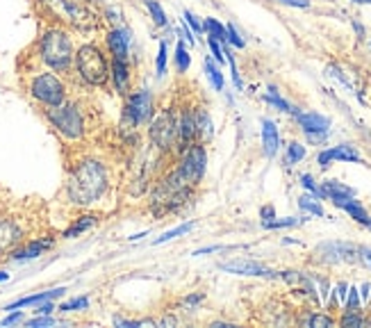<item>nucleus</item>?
<instances>
[{
  "label": "nucleus",
  "mask_w": 371,
  "mask_h": 328,
  "mask_svg": "<svg viewBox=\"0 0 371 328\" xmlns=\"http://www.w3.org/2000/svg\"><path fill=\"white\" fill-rule=\"evenodd\" d=\"M365 319L358 315V310H346V315L342 317V326H362Z\"/></svg>",
  "instance_id": "nucleus-41"
},
{
  "label": "nucleus",
  "mask_w": 371,
  "mask_h": 328,
  "mask_svg": "<svg viewBox=\"0 0 371 328\" xmlns=\"http://www.w3.org/2000/svg\"><path fill=\"white\" fill-rule=\"evenodd\" d=\"M274 217H276L274 208H262V219H265V221H271Z\"/></svg>",
  "instance_id": "nucleus-51"
},
{
  "label": "nucleus",
  "mask_w": 371,
  "mask_h": 328,
  "mask_svg": "<svg viewBox=\"0 0 371 328\" xmlns=\"http://www.w3.org/2000/svg\"><path fill=\"white\" fill-rule=\"evenodd\" d=\"M369 290H371V287H369V283H365V285H362V297H369Z\"/></svg>",
  "instance_id": "nucleus-54"
},
{
  "label": "nucleus",
  "mask_w": 371,
  "mask_h": 328,
  "mask_svg": "<svg viewBox=\"0 0 371 328\" xmlns=\"http://www.w3.org/2000/svg\"><path fill=\"white\" fill-rule=\"evenodd\" d=\"M353 28H356V32H358V35H360V39H362V37H365V28H362L358 21H353Z\"/></svg>",
  "instance_id": "nucleus-53"
},
{
  "label": "nucleus",
  "mask_w": 371,
  "mask_h": 328,
  "mask_svg": "<svg viewBox=\"0 0 371 328\" xmlns=\"http://www.w3.org/2000/svg\"><path fill=\"white\" fill-rule=\"evenodd\" d=\"M321 190H324V194H326L328 199H331L335 205H337V203H342V201H346V199H353V196H356V190H353V187L344 185V183H337V180H326Z\"/></svg>",
  "instance_id": "nucleus-19"
},
{
  "label": "nucleus",
  "mask_w": 371,
  "mask_h": 328,
  "mask_svg": "<svg viewBox=\"0 0 371 328\" xmlns=\"http://www.w3.org/2000/svg\"><path fill=\"white\" fill-rule=\"evenodd\" d=\"M280 5H287V7H299V10H308L310 7V0H276Z\"/></svg>",
  "instance_id": "nucleus-44"
},
{
  "label": "nucleus",
  "mask_w": 371,
  "mask_h": 328,
  "mask_svg": "<svg viewBox=\"0 0 371 328\" xmlns=\"http://www.w3.org/2000/svg\"><path fill=\"white\" fill-rule=\"evenodd\" d=\"M219 267L228 274H239V276H276V272H271L269 267L253 260H230V262H221Z\"/></svg>",
  "instance_id": "nucleus-13"
},
{
  "label": "nucleus",
  "mask_w": 371,
  "mask_h": 328,
  "mask_svg": "<svg viewBox=\"0 0 371 328\" xmlns=\"http://www.w3.org/2000/svg\"><path fill=\"white\" fill-rule=\"evenodd\" d=\"M39 60L55 73H69L76 60L71 32L62 26H48L39 37Z\"/></svg>",
  "instance_id": "nucleus-2"
},
{
  "label": "nucleus",
  "mask_w": 371,
  "mask_h": 328,
  "mask_svg": "<svg viewBox=\"0 0 371 328\" xmlns=\"http://www.w3.org/2000/svg\"><path fill=\"white\" fill-rule=\"evenodd\" d=\"M105 48L110 60H130V51H133V32L126 26H114L107 30L105 35Z\"/></svg>",
  "instance_id": "nucleus-9"
},
{
  "label": "nucleus",
  "mask_w": 371,
  "mask_h": 328,
  "mask_svg": "<svg viewBox=\"0 0 371 328\" xmlns=\"http://www.w3.org/2000/svg\"><path fill=\"white\" fill-rule=\"evenodd\" d=\"M189 231H194V221H187V224H180L178 228H171V231L162 233L160 237H155V240H153V246L164 244V242H171V240H176V237H180V235H187Z\"/></svg>",
  "instance_id": "nucleus-26"
},
{
  "label": "nucleus",
  "mask_w": 371,
  "mask_h": 328,
  "mask_svg": "<svg viewBox=\"0 0 371 328\" xmlns=\"http://www.w3.org/2000/svg\"><path fill=\"white\" fill-rule=\"evenodd\" d=\"M28 89H30V96L35 98L37 103L44 105V108H57V105H62L67 101V85H64V80L51 69L32 76Z\"/></svg>",
  "instance_id": "nucleus-4"
},
{
  "label": "nucleus",
  "mask_w": 371,
  "mask_h": 328,
  "mask_svg": "<svg viewBox=\"0 0 371 328\" xmlns=\"http://www.w3.org/2000/svg\"><path fill=\"white\" fill-rule=\"evenodd\" d=\"M346 299L344 301V306L346 310H360V294H358V287H349V294H346Z\"/></svg>",
  "instance_id": "nucleus-39"
},
{
  "label": "nucleus",
  "mask_w": 371,
  "mask_h": 328,
  "mask_svg": "<svg viewBox=\"0 0 371 328\" xmlns=\"http://www.w3.org/2000/svg\"><path fill=\"white\" fill-rule=\"evenodd\" d=\"M208 48H210V53L214 57V62H219V64H224L226 62V53H224V44H221L219 39H214L208 35Z\"/></svg>",
  "instance_id": "nucleus-34"
},
{
  "label": "nucleus",
  "mask_w": 371,
  "mask_h": 328,
  "mask_svg": "<svg viewBox=\"0 0 371 328\" xmlns=\"http://www.w3.org/2000/svg\"><path fill=\"white\" fill-rule=\"evenodd\" d=\"M362 253H365V258L369 260V265H371V249H362Z\"/></svg>",
  "instance_id": "nucleus-55"
},
{
  "label": "nucleus",
  "mask_w": 371,
  "mask_h": 328,
  "mask_svg": "<svg viewBox=\"0 0 371 328\" xmlns=\"http://www.w3.org/2000/svg\"><path fill=\"white\" fill-rule=\"evenodd\" d=\"M205 73H208V80L214 87V92H224V87H226L224 73H221V69L212 62V57H205Z\"/></svg>",
  "instance_id": "nucleus-22"
},
{
  "label": "nucleus",
  "mask_w": 371,
  "mask_h": 328,
  "mask_svg": "<svg viewBox=\"0 0 371 328\" xmlns=\"http://www.w3.org/2000/svg\"><path fill=\"white\" fill-rule=\"evenodd\" d=\"M201 301H203V294H196V297L192 294V297H187V303H189V306H196V303H201Z\"/></svg>",
  "instance_id": "nucleus-52"
},
{
  "label": "nucleus",
  "mask_w": 371,
  "mask_h": 328,
  "mask_svg": "<svg viewBox=\"0 0 371 328\" xmlns=\"http://www.w3.org/2000/svg\"><path fill=\"white\" fill-rule=\"evenodd\" d=\"M346 294H349V285H346V283H340V285L335 287V299L340 301V303L346 301Z\"/></svg>",
  "instance_id": "nucleus-46"
},
{
  "label": "nucleus",
  "mask_w": 371,
  "mask_h": 328,
  "mask_svg": "<svg viewBox=\"0 0 371 328\" xmlns=\"http://www.w3.org/2000/svg\"><path fill=\"white\" fill-rule=\"evenodd\" d=\"M224 246H205V249L194 251V256H205V253H214V251H221Z\"/></svg>",
  "instance_id": "nucleus-50"
},
{
  "label": "nucleus",
  "mask_w": 371,
  "mask_h": 328,
  "mask_svg": "<svg viewBox=\"0 0 371 328\" xmlns=\"http://www.w3.org/2000/svg\"><path fill=\"white\" fill-rule=\"evenodd\" d=\"M262 144H265L267 158H274V155L278 153V146H280L278 128H276V123L269 121V119L262 121Z\"/></svg>",
  "instance_id": "nucleus-20"
},
{
  "label": "nucleus",
  "mask_w": 371,
  "mask_h": 328,
  "mask_svg": "<svg viewBox=\"0 0 371 328\" xmlns=\"http://www.w3.org/2000/svg\"><path fill=\"white\" fill-rule=\"evenodd\" d=\"M337 208H344L353 219L360 221V224H369V221H371L369 215H367V210L362 208L358 201H353V199H346V201H342V203H337Z\"/></svg>",
  "instance_id": "nucleus-24"
},
{
  "label": "nucleus",
  "mask_w": 371,
  "mask_h": 328,
  "mask_svg": "<svg viewBox=\"0 0 371 328\" xmlns=\"http://www.w3.org/2000/svg\"><path fill=\"white\" fill-rule=\"evenodd\" d=\"M53 313V303L51 301H44V303H39V308H37V315H51Z\"/></svg>",
  "instance_id": "nucleus-47"
},
{
  "label": "nucleus",
  "mask_w": 371,
  "mask_h": 328,
  "mask_svg": "<svg viewBox=\"0 0 371 328\" xmlns=\"http://www.w3.org/2000/svg\"><path fill=\"white\" fill-rule=\"evenodd\" d=\"M205 164H208V153L203 144H192L187 151H183V158L176 169V174L185 180L187 185H196L205 174Z\"/></svg>",
  "instance_id": "nucleus-8"
},
{
  "label": "nucleus",
  "mask_w": 371,
  "mask_h": 328,
  "mask_svg": "<svg viewBox=\"0 0 371 328\" xmlns=\"http://www.w3.org/2000/svg\"><path fill=\"white\" fill-rule=\"evenodd\" d=\"M180 37H183L187 44L196 46V37H194V32H192V28L187 26V23H183V28H180Z\"/></svg>",
  "instance_id": "nucleus-45"
},
{
  "label": "nucleus",
  "mask_w": 371,
  "mask_h": 328,
  "mask_svg": "<svg viewBox=\"0 0 371 328\" xmlns=\"http://www.w3.org/2000/svg\"><path fill=\"white\" fill-rule=\"evenodd\" d=\"M319 164L321 167H328L333 160H342V162H360V153L353 149V146H335V149H328L324 153H319Z\"/></svg>",
  "instance_id": "nucleus-15"
},
{
  "label": "nucleus",
  "mask_w": 371,
  "mask_h": 328,
  "mask_svg": "<svg viewBox=\"0 0 371 328\" xmlns=\"http://www.w3.org/2000/svg\"><path fill=\"white\" fill-rule=\"evenodd\" d=\"M144 5H146L148 14H151L155 26H158V28H167L169 26V16H167V12H164V7L160 5V0H144Z\"/></svg>",
  "instance_id": "nucleus-23"
},
{
  "label": "nucleus",
  "mask_w": 371,
  "mask_h": 328,
  "mask_svg": "<svg viewBox=\"0 0 371 328\" xmlns=\"http://www.w3.org/2000/svg\"><path fill=\"white\" fill-rule=\"evenodd\" d=\"M148 123H151L148 137H151L153 146H158L160 151H171L173 146H178V117L171 108L158 110V114H153Z\"/></svg>",
  "instance_id": "nucleus-5"
},
{
  "label": "nucleus",
  "mask_w": 371,
  "mask_h": 328,
  "mask_svg": "<svg viewBox=\"0 0 371 328\" xmlns=\"http://www.w3.org/2000/svg\"><path fill=\"white\" fill-rule=\"evenodd\" d=\"M96 217L94 215H87V217H80L76 224H73L69 231H64V237H78L80 233H85V231H89V228H92L94 224H96Z\"/></svg>",
  "instance_id": "nucleus-28"
},
{
  "label": "nucleus",
  "mask_w": 371,
  "mask_h": 328,
  "mask_svg": "<svg viewBox=\"0 0 371 328\" xmlns=\"http://www.w3.org/2000/svg\"><path fill=\"white\" fill-rule=\"evenodd\" d=\"M26 231L19 224V219L14 217H3L0 219V253H10L23 242Z\"/></svg>",
  "instance_id": "nucleus-11"
},
{
  "label": "nucleus",
  "mask_w": 371,
  "mask_h": 328,
  "mask_svg": "<svg viewBox=\"0 0 371 328\" xmlns=\"http://www.w3.org/2000/svg\"><path fill=\"white\" fill-rule=\"evenodd\" d=\"M296 114V121H299V126L305 130V135L308 133H328V128H331V121L326 117H321L317 112H294Z\"/></svg>",
  "instance_id": "nucleus-16"
},
{
  "label": "nucleus",
  "mask_w": 371,
  "mask_h": 328,
  "mask_svg": "<svg viewBox=\"0 0 371 328\" xmlns=\"http://www.w3.org/2000/svg\"><path fill=\"white\" fill-rule=\"evenodd\" d=\"M358 246L353 244H344V242H328L321 244L317 249V258L321 262H328V265H335V262H356L360 258Z\"/></svg>",
  "instance_id": "nucleus-10"
},
{
  "label": "nucleus",
  "mask_w": 371,
  "mask_h": 328,
  "mask_svg": "<svg viewBox=\"0 0 371 328\" xmlns=\"http://www.w3.org/2000/svg\"><path fill=\"white\" fill-rule=\"evenodd\" d=\"M203 28L205 32H208L210 37L219 39L221 44H228V32H226V26H221V23L217 19H205L203 21Z\"/></svg>",
  "instance_id": "nucleus-27"
},
{
  "label": "nucleus",
  "mask_w": 371,
  "mask_h": 328,
  "mask_svg": "<svg viewBox=\"0 0 371 328\" xmlns=\"http://www.w3.org/2000/svg\"><path fill=\"white\" fill-rule=\"evenodd\" d=\"M53 246V240H32V242H28L23 249H14L12 251V258L14 260H32V258H39L41 253L44 251H48Z\"/></svg>",
  "instance_id": "nucleus-17"
},
{
  "label": "nucleus",
  "mask_w": 371,
  "mask_h": 328,
  "mask_svg": "<svg viewBox=\"0 0 371 328\" xmlns=\"http://www.w3.org/2000/svg\"><path fill=\"white\" fill-rule=\"evenodd\" d=\"M183 19H185V23H187V26L192 28V32H194V35H203V32H205V28H203L201 19H199V16H196L192 10H185V12H183Z\"/></svg>",
  "instance_id": "nucleus-35"
},
{
  "label": "nucleus",
  "mask_w": 371,
  "mask_h": 328,
  "mask_svg": "<svg viewBox=\"0 0 371 328\" xmlns=\"http://www.w3.org/2000/svg\"><path fill=\"white\" fill-rule=\"evenodd\" d=\"M226 32H228V44H233L235 48H244V46H246V44H244V39L239 37V32L235 30L233 23H228V26H226Z\"/></svg>",
  "instance_id": "nucleus-42"
},
{
  "label": "nucleus",
  "mask_w": 371,
  "mask_h": 328,
  "mask_svg": "<svg viewBox=\"0 0 371 328\" xmlns=\"http://www.w3.org/2000/svg\"><path fill=\"white\" fill-rule=\"evenodd\" d=\"M73 69L89 87H105L110 82V57L96 41H85L76 48Z\"/></svg>",
  "instance_id": "nucleus-3"
},
{
  "label": "nucleus",
  "mask_w": 371,
  "mask_h": 328,
  "mask_svg": "<svg viewBox=\"0 0 371 328\" xmlns=\"http://www.w3.org/2000/svg\"><path fill=\"white\" fill-rule=\"evenodd\" d=\"M85 308H89V299H87V297L73 299V301H69V303H62V306H60L62 313H73V310H85Z\"/></svg>",
  "instance_id": "nucleus-37"
},
{
  "label": "nucleus",
  "mask_w": 371,
  "mask_h": 328,
  "mask_svg": "<svg viewBox=\"0 0 371 328\" xmlns=\"http://www.w3.org/2000/svg\"><path fill=\"white\" fill-rule=\"evenodd\" d=\"M303 326H312V328H324V326H333V319L328 315H321V313H315V315H308L301 319Z\"/></svg>",
  "instance_id": "nucleus-31"
},
{
  "label": "nucleus",
  "mask_w": 371,
  "mask_h": 328,
  "mask_svg": "<svg viewBox=\"0 0 371 328\" xmlns=\"http://www.w3.org/2000/svg\"><path fill=\"white\" fill-rule=\"evenodd\" d=\"M21 319H23L21 313H14V315H10V317H5L3 322H0V326H12V324H16V322H21Z\"/></svg>",
  "instance_id": "nucleus-48"
},
{
  "label": "nucleus",
  "mask_w": 371,
  "mask_h": 328,
  "mask_svg": "<svg viewBox=\"0 0 371 328\" xmlns=\"http://www.w3.org/2000/svg\"><path fill=\"white\" fill-rule=\"evenodd\" d=\"M105 16H107V21L112 23V28L123 26V12L119 10V7H105Z\"/></svg>",
  "instance_id": "nucleus-40"
},
{
  "label": "nucleus",
  "mask_w": 371,
  "mask_h": 328,
  "mask_svg": "<svg viewBox=\"0 0 371 328\" xmlns=\"http://www.w3.org/2000/svg\"><path fill=\"white\" fill-rule=\"evenodd\" d=\"M301 185H303L305 190H308L312 196H326V194H324V190H321V187H317V185H315V178H312L310 174L301 176Z\"/></svg>",
  "instance_id": "nucleus-38"
},
{
  "label": "nucleus",
  "mask_w": 371,
  "mask_h": 328,
  "mask_svg": "<svg viewBox=\"0 0 371 328\" xmlns=\"http://www.w3.org/2000/svg\"><path fill=\"white\" fill-rule=\"evenodd\" d=\"M196 139V119L194 108H183L178 117V149L187 151Z\"/></svg>",
  "instance_id": "nucleus-12"
},
{
  "label": "nucleus",
  "mask_w": 371,
  "mask_h": 328,
  "mask_svg": "<svg viewBox=\"0 0 371 328\" xmlns=\"http://www.w3.org/2000/svg\"><path fill=\"white\" fill-rule=\"evenodd\" d=\"M369 226H371V221H369Z\"/></svg>",
  "instance_id": "nucleus-58"
},
{
  "label": "nucleus",
  "mask_w": 371,
  "mask_h": 328,
  "mask_svg": "<svg viewBox=\"0 0 371 328\" xmlns=\"http://www.w3.org/2000/svg\"><path fill=\"white\" fill-rule=\"evenodd\" d=\"M55 324V319H51L48 315H44V317H37V319H30L28 322V326H32V328H37V326H53Z\"/></svg>",
  "instance_id": "nucleus-43"
},
{
  "label": "nucleus",
  "mask_w": 371,
  "mask_h": 328,
  "mask_svg": "<svg viewBox=\"0 0 371 328\" xmlns=\"http://www.w3.org/2000/svg\"><path fill=\"white\" fill-rule=\"evenodd\" d=\"M299 224V219L294 217H287V219H271V221H262V226L269 228V231H274V228H290V226H296Z\"/></svg>",
  "instance_id": "nucleus-36"
},
{
  "label": "nucleus",
  "mask_w": 371,
  "mask_h": 328,
  "mask_svg": "<svg viewBox=\"0 0 371 328\" xmlns=\"http://www.w3.org/2000/svg\"><path fill=\"white\" fill-rule=\"evenodd\" d=\"M265 101L274 105V108H278L280 112H296L292 105L285 101V98H280V94H278L276 87H269V92L265 94Z\"/></svg>",
  "instance_id": "nucleus-30"
},
{
  "label": "nucleus",
  "mask_w": 371,
  "mask_h": 328,
  "mask_svg": "<svg viewBox=\"0 0 371 328\" xmlns=\"http://www.w3.org/2000/svg\"><path fill=\"white\" fill-rule=\"evenodd\" d=\"M67 292L64 287H57V290H51V292H39V294H32V297H26V299H19L10 303L5 310H19V308H26V306H37V303H44V301H51V299H57L62 297V294Z\"/></svg>",
  "instance_id": "nucleus-21"
},
{
  "label": "nucleus",
  "mask_w": 371,
  "mask_h": 328,
  "mask_svg": "<svg viewBox=\"0 0 371 328\" xmlns=\"http://www.w3.org/2000/svg\"><path fill=\"white\" fill-rule=\"evenodd\" d=\"M305 158V146L299 144V142H292L290 144V149H287V158L285 162L287 164H296V162H301Z\"/></svg>",
  "instance_id": "nucleus-33"
},
{
  "label": "nucleus",
  "mask_w": 371,
  "mask_h": 328,
  "mask_svg": "<svg viewBox=\"0 0 371 328\" xmlns=\"http://www.w3.org/2000/svg\"><path fill=\"white\" fill-rule=\"evenodd\" d=\"M46 117L53 123V128L60 130V135H64L67 139H80L85 135V119H82L78 105L64 101L57 108H48Z\"/></svg>",
  "instance_id": "nucleus-6"
},
{
  "label": "nucleus",
  "mask_w": 371,
  "mask_h": 328,
  "mask_svg": "<svg viewBox=\"0 0 371 328\" xmlns=\"http://www.w3.org/2000/svg\"><path fill=\"white\" fill-rule=\"evenodd\" d=\"M155 105H153V94L148 89H135L126 96V105H123V117L130 126H144L153 119Z\"/></svg>",
  "instance_id": "nucleus-7"
},
{
  "label": "nucleus",
  "mask_w": 371,
  "mask_h": 328,
  "mask_svg": "<svg viewBox=\"0 0 371 328\" xmlns=\"http://www.w3.org/2000/svg\"><path fill=\"white\" fill-rule=\"evenodd\" d=\"M167 62H169V46L167 41H160L158 46V57H155V73H158V78H162L164 73H167Z\"/></svg>",
  "instance_id": "nucleus-29"
},
{
  "label": "nucleus",
  "mask_w": 371,
  "mask_h": 328,
  "mask_svg": "<svg viewBox=\"0 0 371 328\" xmlns=\"http://www.w3.org/2000/svg\"><path fill=\"white\" fill-rule=\"evenodd\" d=\"M110 80L119 96L130 94V64L126 60H110Z\"/></svg>",
  "instance_id": "nucleus-14"
},
{
  "label": "nucleus",
  "mask_w": 371,
  "mask_h": 328,
  "mask_svg": "<svg viewBox=\"0 0 371 328\" xmlns=\"http://www.w3.org/2000/svg\"><path fill=\"white\" fill-rule=\"evenodd\" d=\"M114 324H117V326H130V328L142 326V322H130V319H121V317H114Z\"/></svg>",
  "instance_id": "nucleus-49"
},
{
  "label": "nucleus",
  "mask_w": 371,
  "mask_h": 328,
  "mask_svg": "<svg viewBox=\"0 0 371 328\" xmlns=\"http://www.w3.org/2000/svg\"><path fill=\"white\" fill-rule=\"evenodd\" d=\"M194 119H196V137L201 139V142H210L212 135H214V123L210 112L205 108H194Z\"/></svg>",
  "instance_id": "nucleus-18"
},
{
  "label": "nucleus",
  "mask_w": 371,
  "mask_h": 328,
  "mask_svg": "<svg viewBox=\"0 0 371 328\" xmlns=\"http://www.w3.org/2000/svg\"><path fill=\"white\" fill-rule=\"evenodd\" d=\"M189 64H192V55H189V51L185 48V41L178 39L176 41V71L183 76V73L189 71Z\"/></svg>",
  "instance_id": "nucleus-25"
},
{
  "label": "nucleus",
  "mask_w": 371,
  "mask_h": 328,
  "mask_svg": "<svg viewBox=\"0 0 371 328\" xmlns=\"http://www.w3.org/2000/svg\"><path fill=\"white\" fill-rule=\"evenodd\" d=\"M107 192V169L98 160H82L67 180V196L76 205H94Z\"/></svg>",
  "instance_id": "nucleus-1"
},
{
  "label": "nucleus",
  "mask_w": 371,
  "mask_h": 328,
  "mask_svg": "<svg viewBox=\"0 0 371 328\" xmlns=\"http://www.w3.org/2000/svg\"><path fill=\"white\" fill-rule=\"evenodd\" d=\"M7 278H10V274H5V272H0V283H3V281H7Z\"/></svg>",
  "instance_id": "nucleus-57"
},
{
  "label": "nucleus",
  "mask_w": 371,
  "mask_h": 328,
  "mask_svg": "<svg viewBox=\"0 0 371 328\" xmlns=\"http://www.w3.org/2000/svg\"><path fill=\"white\" fill-rule=\"evenodd\" d=\"M353 3H358V5H371V0H353Z\"/></svg>",
  "instance_id": "nucleus-56"
},
{
  "label": "nucleus",
  "mask_w": 371,
  "mask_h": 328,
  "mask_svg": "<svg viewBox=\"0 0 371 328\" xmlns=\"http://www.w3.org/2000/svg\"><path fill=\"white\" fill-rule=\"evenodd\" d=\"M299 205H301V210L310 212V215L324 217V208H321V205L315 201V196H301V199H299Z\"/></svg>",
  "instance_id": "nucleus-32"
}]
</instances>
